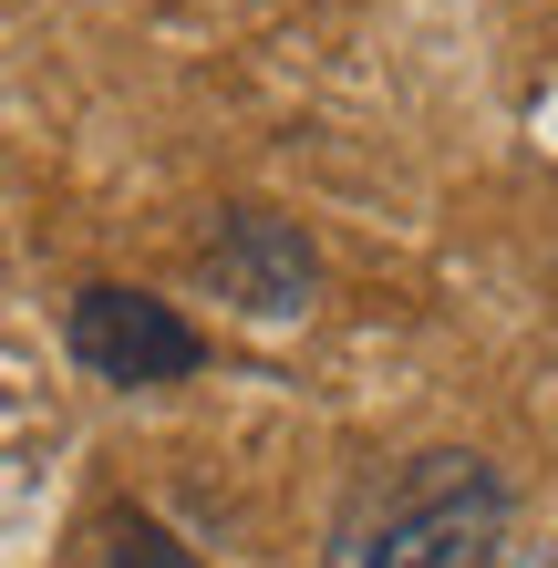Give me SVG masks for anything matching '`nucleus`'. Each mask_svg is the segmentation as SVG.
Masks as SVG:
<instances>
[{
    "mask_svg": "<svg viewBox=\"0 0 558 568\" xmlns=\"http://www.w3.org/2000/svg\"><path fill=\"white\" fill-rule=\"evenodd\" d=\"M497 548H507V486L466 445L363 476L332 527V568H497Z\"/></svg>",
    "mask_w": 558,
    "mask_h": 568,
    "instance_id": "nucleus-1",
    "label": "nucleus"
},
{
    "mask_svg": "<svg viewBox=\"0 0 558 568\" xmlns=\"http://www.w3.org/2000/svg\"><path fill=\"white\" fill-rule=\"evenodd\" d=\"M62 342H73V362H83L93 383H114V393L186 383L196 362H207V342H196V321H186V311H166L155 290H114V280L73 300Z\"/></svg>",
    "mask_w": 558,
    "mask_h": 568,
    "instance_id": "nucleus-2",
    "label": "nucleus"
},
{
    "mask_svg": "<svg viewBox=\"0 0 558 568\" xmlns=\"http://www.w3.org/2000/svg\"><path fill=\"white\" fill-rule=\"evenodd\" d=\"M207 280L239 300V311H258V321H301L311 290H321V258H311V239H301L290 217L239 207V217L207 239Z\"/></svg>",
    "mask_w": 558,
    "mask_h": 568,
    "instance_id": "nucleus-3",
    "label": "nucleus"
},
{
    "mask_svg": "<svg viewBox=\"0 0 558 568\" xmlns=\"http://www.w3.org/2000/svg\"><path fill=\"white\" fill-rule=\"evenodd\" d=\"M104 568H196V558H186L155 517H135V507H124V517H104Z\"/></svg>",
    "mask_w": 558,
    "mask_h": 568,
    "instance_id": "nucleus-4",
    "label": "nucleus"
}]
</instances>
